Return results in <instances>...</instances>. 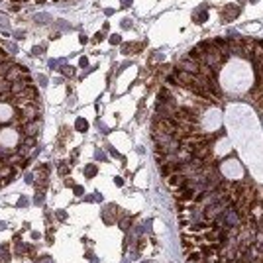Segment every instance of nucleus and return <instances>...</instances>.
Returning <instances> with one entry per match:
<instances>
[{"instance_id": "f257e3e1", "label": "nucleus", "mask_w": 263, "mask_h": 263, "mask_svg": "<svg viewBox=\"0 0 263 263\" xmlns=\"http://www.w3.org/2000/svg\"><path fill=\"white\" fill-rule=\"evenodd\" d=\"M20 130H22V136H26V137H35V136H38V132H39V120L28 122V124H24Z\"/></svg>"}, {"instance_id": "f03ea898", "label": "nucleus", "mask_w": 263, "mask_h": 263, "mask_svg": "<svg viewBox=\"0 0 263 263\" xmlns=\"http://www.w3.org/2000/svg\"><path fill=\"white\" fill-rule=\"evenodd\" d=\"M179 69H181V71H187V73H193V75H196V73H199V63L187 57V59H183V61L179 63Z\"/></svg>"}, {"instance_id": "7ed1b4c3", "label": "nucleus", "mask_w": 263, "mask_h": 263, "mask_svg": "<svg viewBox=\"0 0 263 263\" xmlns=\"http://www.w3.org/2000/svg\"><path fill=\"white\" fill-rule=\"evenodd\" d=\"M167 183H169V187H181L183 183H185V175L181 173H173L169 179H167Z\"/></svg>"}, {"instance_id": "20e7f679", "label": "nucleus", "mask_w": 263, "mask_h": 263, "mask_svg": "<svg viewBox=\"0 0 263 263\" xmlns=\"http://www.w3.org/2000/svg\"><path fill=\"white\" fill-rule=\"evenodd\" d=\"M200 257H202V253H200V251H191V253L187 255V261H188V263H193V261H194V263H199Z\"/></svg>"}, {"instance_id": "39448f33", "label": "nucleus", "mask_w": 263, "mask_h": 263, "mask_svg": "<svg viewBox=\"0 0 263 263\" xmlns=\"http://www.w3.org/2000/svg\"><path fill=\"white\" fill-rule=\"evenodd\" d=\"M159 173H161L163 177H167V175L171 173V167H169V163H163L161 167H159Z\"/></svg>"}, {"instance_id": "423d86ee", "label": "nucleus", "mask_w": 263, "mask_h": 263, "mask_svg": "<svg viewBox=\"0 0 263 263\" xmlns=\"http://www.w3.org/2000/svg\"><path fill=\"white\" fill-rule=\"evenodd\" d=\"M204 228H208V226L206 224H196V226H191V232H200V230H204Z\"/></svg>"}, {"instance_id": "0eeeda50", "label": "nucleus", "mask_w": 263, "mask_h": 263, "mask_svg": "<svg viewBox=\"0 0 263 263\" xmlns=\"http://www.w3.org/2000/svg\"><path fill=\"white\" fill-rule=\"evenodd\" d=\"M86 126H89V124H86L85 120H77V128L79 130H86Z\"/></svg>"}, {"instance_id": "6e6552de", "label": "nucleus", "mask_w": 263, "mask_h": 263, "mask_svg": "<svg viewBox=\"0 0 263 263\" xmlns=\"http://www.w3.org/2000/svg\"><path fill=\"white\" fill-rule=\"evenodd\" d=\"M204 255H212V247H206V245H202V250H200Z\"/></svg>"}, {"instance_id": "1a4fd4ad", "label": "nucleus", "mask_w": 263, "mask_h": 263, "mask_svg": "<svg viewBox=\"0 0 263 263\" xmlns=\"http://www.w3.org/2000/svg\"><path fill=\"white\" fill-rule=\"evenodd\" d=\"M110 41H112V43H120V35H112Z\"/></svg>"}, {"instance_id": "9d476101", "label": "nucleus", "mask_w": 263, "mask_h": 263, "mask_svg": "<svg viewBox=\"0 0 263 263\" xmlns=\"http://www.w3.org/2000/svg\"><path fill=\"white\" fill-rule=\"evenodd\" d=\"M261 204H263V202H261Z\"/></svg>"}]
</instances>
